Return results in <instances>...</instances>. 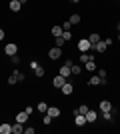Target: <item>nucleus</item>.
Segmentation results:
<instances>
[{
  "label": "nucleus",
  "mask_w": 120,
  "mask_h": 134,
  "mask_svg": "<svg viewBox=\"0 0 120 134\" xmlns=\"http://www.w3.org/2000/svg\"><path fill=\"white\" fill-rule=\"evenodd\" d=\"M46 74V70H44V66H38V68H34V76L36 78H42Z\"/></svg>",
  "instance_id": "obj_22"
},
{
  "label": "nucleus",
  "mask_w": 120,
  "mask_h": 134,
  "mask_svg": "<svg viewBox=\"0 0 120 134\" xmlns=\"http://www.w3.org/2000/svg\"><path fill=\"white\" fill-rule=\"evenodd\" d=\"M112 102L110 100H100V112H112Z\"/></svg>",
  "instance_id": "obj_9"
},
{
  "label": "nucleus",
  "mask_w": 120,
  "mask_h": 134,
  "mask_svg": "<svg viewBox=\"0 0 120 134\" xmlns=\"http://www.w3.org/2000/svg\"><path fill=\"white\" fill-rule=\"evenodd\" d=\"M92 58H94V54H90V52H80V58H78V62H80V64H84V62L92 60Z\"/></svg>",
  "instance_id": "obj_15"
},
{
  "label": "nucleus",
  "mask_w": 120,
  "mask_h": 134,
  "mask_svg": "<svg viewBox=\"0 0 120 134\" xmlns=\"http://www.w3.org/2000/svg\"><path fill=\"white\" fill-rule=\"evenodd\" d=\"M8 84H10V86H14V84H18V80H16V78H14V76L10 74V76H8Z\"/></svg>",
  "instance_id": "obj_32"
},
{
  "label": "nucleus",
  "mask_w": 120,
  "mask_h": 134,
  "mask_svg": "<svg viewBox=\"0 0 120 134\" xmlns=\"http://www.w3.org/2000/svg\"><path fill=\"white\" fill-rule=\"evenodd\" d=\"M46 114H50L52 118H60V108H58V106H48Z\"/></svg>",
  "instance_id": "obj_13"
},
{
  "label": "nucleus",
  "mask_w": 120,
  "mask_h": 134,
  "mask_svg": "<svg viewBox=\"0 0 120 134\" xmlns=\"http://www.w3.org/2000/svg\"><path fill=\"white\" fill-rule=\"evenodd\" d=\"M38 66H40V64H38L36 60H32V62H30V68H32V70H34V68H38Z\"/></svg>",
  "instance_id": "obj_35"
},
{
  "label": "nucleus",
  "mask_w": 120,
  "mask_h": 134,
  "mask_svg": "<svg viewBox=\"0 0 120 134\" xmlns=\"http://www.w3.org/2000/svg\"><path fill=\"white\" fill-rule=\"evenodd\" d=\"M20 4H22V6H24V4H28V0H20Z\"/></svg>",
  "instance_id": "obj_37"
},
{
  "label": "nucleus",
  "mask_w": 120,
  "mask_h": 134,
  "mask_svg": "<svg viewBox=\"0 0 120 134\" xmlns=\"http://www.w3.org/2000/svg\"><path fill=\"white\" fill-rule=\"evenodd\" d=\"M62 38L66 40V42H68V40H72V32H70V30H64V32H62Z\"/></svg>",
  "instance_id": "obj_28"
},
{
  "label": "nucleus",
  "mask_w": 120,
  "mask_h": 134,
  "mask_svg": "<svg viewBox=\"0 0 120 134\" xmlns=\"http://www.w3.org/2000/svg\"><path fill=\"white\" fill-rule=\"evenodd\" d=\"M76 2H78V0H76Z\"/></svg>",
  "instance_id": "obj_40"
},
{
  "label": "nucleus",
  "mask_w": 120,
  "mask_h": 134,
  "mask_svg": "<svg viewBox=\"0 0 120 134\" xmlns=\"http://www.w3.org/2000/svg\"><path fill=\"white\" fill-rule=\"evenodd\" d=\"M88 40H90V44L94 46L96 42H100L102 38H100V34H98V32H90V34H88Z\"/></svg>",
  "instance_id": "obj_17"
},
{
  "label": "nucleus",
  "mask_w": 120,
  "mask_h": 134,
  "mask_svg": "<svg viewBox=\"0 0 120 134\" xmlns=\"http://www.w3.org/2000/svg\"><path fill=\"white\" fill-rule=\"evenodd\" d=\"M8 8H10V12H20L22 10V4H20V0H10Z\"/></svg>",
  "instance_id": "obj_7"
},
{
  "label": "nucleus",
  "mask_w": 120,
  "mask_h": 134,
  "mask_svg": "<svg viewBox=\"0 0 120 134\" xmlns=\"http://www.w3.org/2000/svg\"><path fill=\"white\" fill-rule=\"evenodd\" d=\"M70 24H72V26H74V24H80V14H70Z\"/></svg>",
  "instance_id": "obj_25"
},
{
  "label": "nucleus",
  "mask_w": 120,
  "mask_h": 134,
  "mask_svg": "<svg viewBox=\"0 0 120 134\" xmlns=\"http://www.w3.org/2000/svg\"><path fill=\"white\" fill-rule=\"evenodd\" d=\"M102 118L106 122H110V120H112V112H102Z\"/></svg>",
  "instance_id": "obj_29"
},
{
  "label": "nucleus",
  "mask_w": 120,
  "mask_h": 134,
  "mask_svg": "<svg viewBox=\"0 0 120 134\" xmlns=\"http://www.w3.org/2000/svg\"><path fill=\"white\" fill-rule=\"evenodd\" d=\"M36 108H38V112H42V114H44V112L48 110V104H46V102L42 100V102H38V106H36Z\"/></svg>",
  "instance_id": "obj_26"
},
{
  "label": "nucleus",
  "mask_w": 120,
  "mask_h": 134,
  "mask_svg": "<svg viewBox=\"0 0 120 134\" xmlns=\"http://www.w3.org/2000/svg\"><path fill=\"white\" fill-rule=\"evenodd\" d=\"M98 76L100 78H108V70H98Z\"/></svg>",
  "instance_id": "obj_33"
},
{
  "label": "nucleus",
  "mask_w": 120,
  "mask_h": 134,
  "mask_svg": "<svg viewBox=\"0 0 120 134\" xmlns=\"http://www.w3.org/2000/svg\"><path fill=\"white\" fill-rule=\"evenodd\" d=\"M24 134H34V126H24Z\"/></svg>",
  "instance_id": "obj_30"
},
{
  "label": "nucleus",
  "mask_w": 120,
  "mask_h": 134,
  "mask_svg": "<svg viewBox=\"0 0 120 134\" xmlns=\"http://www.w3.org/2000/svg\"><path fill=\"white\" fill-rule=\"evenodd\" d=\"M64 44H66V40H64L62 36H56V40H54V46H58V48H64Z\"/></svg>",
  "instance_id": "obj_24"
},
{
  "label": "nucleus",
  "mask_w": 120,
  "mask_h": 134,
  "mask_svg": "<svg viewBox=\"0 0 120 134\" xmlns=\"http://www.w3.org/2000/svg\"><path fill=\"white\" fill-rule=\"evenodd\" d=\"M84 116H86V122H90V124H94V122H96V120H98V114H96V112H94V110H92V108H90V110H88V112H86Z\"/></svg>",
  "instance_id": "obj_10"
},
{
  "label": "nucleus",
  "mask_w": 120,
  "mask_h": 134,
  "mask_svg": "<svg viewBox=\"0 0 120 134\" xmlns=\"http://www.w3.org/2000/svg\"><path fill=\"white\" fill-rule=\"evenodd\" d=\"M12 134H24V124L22 122H14L12 124Z\"/></svg>",
  "instance_id": "obj_14"
},
{
  "label": "nucleus",
  "mask_w": 120,
  "mask_h": 134,
  "mask_svg": "<svg viewBox=\"0 0 120 134\" xmlns=\"http://www.w3.org/2000/svg\"><path fill=\"white\" fill-rule=\"evenodd\" d=\"M4 36H6V32L2 30V28H0V40H4Z\"/></svg>",
  "instance_id": "obj_36"
},
{
  "label": "nucleus",
  "mask_w": 120,
  "mask_h": 134,
  "mask_svg": "<svg viewBox=\"0 0 120 134\" xmlns=\"http://www.w3.org/2000/svg\"><path fill=\"white\" fill-rule=\"evenodd\" d=\"M74 124H76V126H80V128H82V126H86V124H88V122H86V116H84V114H78V112H76Z\"/></svg>",
  "instance_id": "obj_8"
},
{
  "label": "nucleus",
  "mask_w": 120,
  "mask_h": 134,
  "mask_svg": "<svg viewBox=\"0 0 120 134\" xmlns=\"http://www.w3.org/2000/svg\"><path fill=\"white\" fill-rule=\"evenodd\" d=\"M100 80H102V78H100L98 74H96V76H90V78H88V86H98Z\"/></svg>",
  "instance_id": "obj_19"
},
{
  "label": "nucleus",
  "mask_w": 120,
  "mask_h": 134,
  "mask_svg": "<svg viewBox=\"0 0 120 134\" xmlns=\"http://www.w3.org/2000/svg\"><path fill=\"white\" fill-rule=\"evenodd\" d=\"M62 26H52V30H50V34L52 36H54V38H56V36H62Z\"/></svg>",
  "instance_id": "obj_20"
},
{
  "label": "nucleus",
  "mask_w": 120,
  "mask_h": 134,
  "mask_svg": "<svg viewBox=\"0 0 120 134\" xmlns=\"http://www.w3.org/2000/svg\"><path fill=\"white\" fill-rule=\"evenodd\" d=\"M12 58V64H18V62H20V58H18V54H14V56H10Z\"/></svg>",
  "instance_id": "obj_34"
},
{
  "label": "nucleus",
  "mask_w": 120,
  "mask_h": 134,
  "mask_svg": "<svg viewBox=\"0 0 120 134\" xmlns=\"http://www.w3.org/2000/svg\"><path fill=\"white\" fill-rule=\"evenodd\" d=\"M92 50H94V52H100V54H102V52H106V50H108L106 40H100V42H96V44L92 46Z\"/></svg>",
  "instance_id": "obj_5"
},
{
  "label": "nucleus",
  "mask_w": 120,
  "mask_h": 134,
  "mask_svg": "<svg viewBox=\"0 0 120 134\" xmlns=\"http://www.w3.org/2000/svg\"><path fill=\"white\" fill-rule=\"evenodd\" d=\"M88 110H90V108L86 106V104H80V106H78V110H76V112H78V114H86Z\"/></svg>",
  "instance_id": "obj_27"
},
{
  "label": "nucleus",
  "mask_w": 120,
  "mask_h": 134,
  "mask_svg": "<svg viewBox=\"0 0 120 134\" xmlns=\"http://www.w3.org/2000/svg\"><path fill=\"white\" fill-rule=\"evenodd\" d=\"M60 92H62L64 96H70V94H72V92H74V84L66 80V82H64V86H62V88H60Z\"/></svg>",
  "instance_id": "obj_6"
},
{
  "label": "nucleus",
  "mask_w": 120,
  "mask_h": 134,
  "mask_svg": "<svg viewBox=\"0 0 120 134\" xmlns=\"http://www.w3.org/2000/svg\"><path fill=\"white\" fill-rule=\"evenodd\" d=\"M118 42H120V32H118Z\"/></svg>",
  "instance_id": "obj_39"
},
{
  "label": "nucleus",
  "mask_w": 120,
  "mask_h": 134,
  "mask_svg": "<svg viewBox=\"0 0 120 134\" xmlns=\"http://www.w3.org/2000/svg\"><path fill=\"white\" fill-rule=\"evenodd\" d=\"M0 134H12V124L2 122L0 124Z\"/></svg>",
  "instance_id": "obj_16"
},
{
  "label": "nucleus",
  "mask_w": 120,
  "mask_h": 134,
  "mask_svg": "<svg viewBox=\"0 0 120 134\" xmlns=\"http://www.w3.org/2000/svg\"><path fill=\"white\" fill-rule=\"evenodd\" d=\"M76 48H78L80 52H90L92 50V44H90V40H88V38H80L78 44H76Z\"/></svg>",
  "instance_id": "obj_1"
},
{
  "label": "nucleus",
  "mask_w": 120,
  "mask_h": 134,
  "mask_svg": "<svg viewBox=\"0 0 120 134\" xmlns=\"http://www.w3.org/2000/svg\"><path fill=\"white\" fill-rule=\"evenodd\" d=\"M12 76L18 80V82H22V80H26V74L22 72V70H12Z\"/></svg>",
  "instance_id": "obj_18"
},
{
  "label": "nucleus",
  "mask_w": 120,
  "mask_h": 134,
  "mask_svg": "<svg viewBox=\"0 0 120 134\" xmlns=\"http://www.w3.org/2000/svg\"><path fill=\"white\" fill-rule=\"evenodd\" d=\"M62 30H72V24H70V20H66V22L62 24Z\"/></svg>",
  "instance_id": "obj_31"
},
{
  "label": "nucleus",
  "mask_w": 120,
  "mask_h": 134,
  "mask_svg": "<svg viewBox=\"0 0 120 134\" xmlns=\"http://www.w3.org/2000/svg\"><path fill=\"white\" fill-rule=\"evenodd\" d=\"M52 120H54V118H52L50 114H46V112H44V116H42V124H44V126H50Z\"/></svg>",
  "instance_id": "obj_23"
},
{
  "label": "nucleus",
  "mask_w": 120,
  "mask_h": 134,
  "mask_svg": "<svg viewBox=\"0 0 120 134\" xmlns=\"http://www.w3.org/2000/svg\"><path fill=\"white\" fill-rule=\"evenodd\" d=\"M70 70H72V76H80L82 74V66H78V64H72Z\"/></svg>",
  "instance_id": "obj_21"
},
{
  "label": "nucleus",
  "mask_w": 120,
  "mask_h": 134,
  "mask_svg": "<svg viewBox=\"0 0 120 134\" xmlns=\"http://www.w3.org/2000/svg\"><path fill=\"white\" fill-rule=\"evenodd\" d=\"M98 68V64H96V60H94V58H92V60H88V62H84V70H88V72H94V70H96Z\"/></svg>",
  "instance_id": "obj_11"
},
{
  "label": "nucleus",
  "mask_w": 120,
  "mask_h": 134,
  "mask_svg": "<svg viewBox=\"0 0 120 134\" xmlns=\"http://www.w3.org/2000/svg\"><path fill=\"white\" fill-rule=\"evenodd\" d=\"M66 80H68V78H64L62 74H56V76L52 78V86L60 90V88H62V86H64V82H66Z\"/></svg>",
  "instance_id": "obj_3"
},
{
  "label": "nucleus",
  "mask_w": 120,
  "mask_h": 134,
  "mask_svg": "<svg viewBox=\"0 0 120 134\" xmlns=\"http://www.w3.org/2000/svg\"><path fill=\"white\" fill-rule=\"evenodd\" d=\"M60 56H62V48H58V46H54V48L48 50V58L50 60H60Z\"/></svg>",
  "instance_id": "obj_2"
},
{
  "label": "nucleus",
  "mask_w": 120,
  "mask_h": 134,
  "mask_svg": "<svg viewBox=\"0 0 120 134\" xmlns=\"http://www.w3.org/2000/svg\"><path fill=\"white\" fill-rule=\"evenodd\" d=\"M116 28H118V32H120V22H118V24H116Z\"/></svg>",
  "instance_id": "obj_38"
},
{
  "label": "nucleus",
  "mask_w": 120,
  "mask_h": 134,
  "mask_svg": "<svg viewBox=\"0 0 120 134\" xmlns=\"http://www.w3.org/2000/svg\"><path fill=\"white\" fill-rule=\"evenodd\" d=\"M4 54H6V56H14V54H18V46L14 44V42L6 44V46H4Z\"/></svg>",
  "instance_id": "obj_4"
},
{
  "label": "nucleus",
  "mask_w": 120,
  "mask_h": 134,
  "mask_svg": "<svg viewBox=\"0 0 120 134\" xmlns=\"http://www.w3.org/2000/svg\"><path fill=\"white\" fill-rule=\"evenodd\" d=\"M28 116H30V114H28L26 110L18 112V114H16V122H22V124H26V122H28Z\"/></svg>",
  "instance_id": "obj_12"
}]
</instances>
